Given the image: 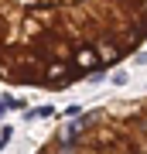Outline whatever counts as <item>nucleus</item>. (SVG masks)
Returning a JSON list of instances; mask_svg holds the SVG:
<instances>
[{"mask_svg": "<svg viewBox=\"0 0 147 154\" xmlns=\"http://www.w3.org/2000/svg\"><path fill=\"white\" fill-rule=\"evenodd\" d=\"M0 113H4V106H0Z\"/></svg>", "mask_w": 147, "mask_h": 154, "instance_id": "7ed1b4c3", "label": "nucleus"}, {"mask_svg": "<svg viewBox=\"0 0 147 154\" xmlns=\"http://www.w3.org/2000/svg\"><path fill=\"white\" fill-rule=\"evenodd\" d=\"M147 41V0H0V82L69 89Z\"/></svg>", "mask_w": 147, "mask_h": 154, "instance_id": "f257e3e1", "label": "nucleus"}, {"mask_svg": "<svg viewBox=\"0 0 147 154\" xmlns=\"http://www.w3.org/2000/svg\"><path fill=\"white\" fill-rule=\"evenodd\" d=\"M38 154H147V96L75 113L55 127Z\"/></svg>", "mask_w": 147, "mask_h": 154, "instance_id": "f03ea898", "label": "nucleus"}]
</instances>
